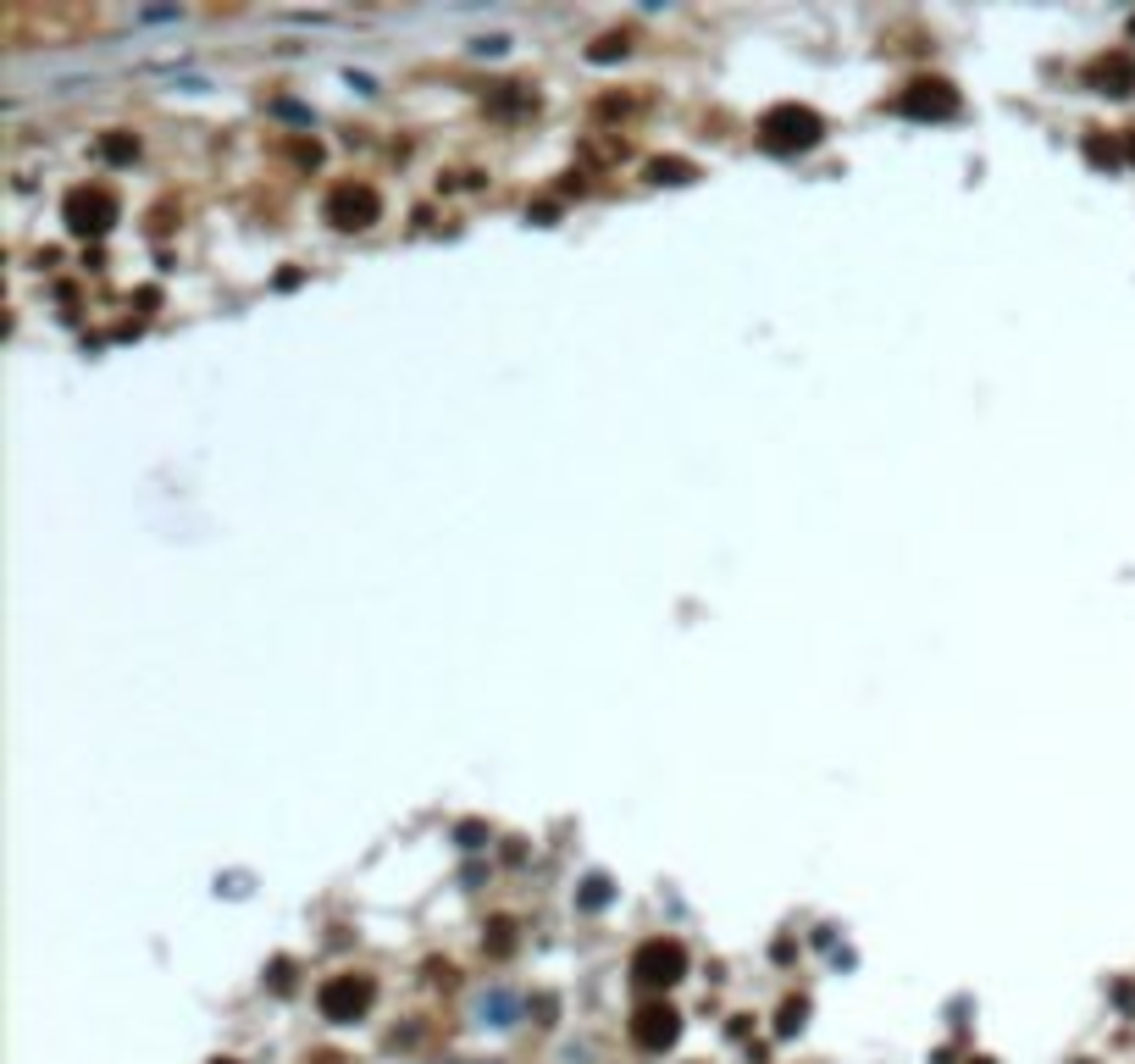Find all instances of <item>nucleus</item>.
Listing matches in <instances>:
<instances>
[{"label": "nucleus", "instance_id": "nucleus-3", "mask_svg": "<svg viewBox=\"0 0 1135 1064\" xmlns=\"http://www.w3.org/2000/svg\"><path fill=\"white\" fill-rule=\"evenodd\" d=\"M316 1004H322L327 1021H360L366 1004H372V981L366 976H333L322 993H316Z\"/></svg>", "mask_w": 1135, "mask_h": 1064}, {"label": "nucleus", "instance_id": "nucleus-4", "mask_svg": "<svg viewBox=\"0 0 1135 1064\" xmlns=\"http://www.w3.org/2000/svg\"><path fill=\"white\" fill-rule=\"evenodd\" d=\"M327 223H338V228L377 223V189L372 183H338L327 195Z\"/></svg>", "mask_w": 1135, "mask_h": 1064}, {"label": "nucleus", "instance_id": "nucleus-7", "mask_svg": "<svg viewBox=\"0 0 1135 1064\" xmlns=\"http://www.w3.org/2000/svg\"><path fill=\"white\" fill-rule=\"evenodd\" d=\"M898 106L915 111V117H947V111H958V94L942 78H920V84H908V94H903Z\"/></svg>", "mask_w": 1135, "mask_h": 1064}, {"label": "nucleus", "instance_id": "nucleus-10", "mask_svg": "<svg viewBox=\"0 0 1135 1064\" xmlns=\"http://www.w3.org/2000/svg\"><path fill=\"white\" fill-rule=\"evenodd\" d=\"M216 1064H233V1059H216Z\"/></svg>", "mask_w": 1135, "mask_h": 1064}, {"label": "nucleus", "instance_id": "nucleus-9", "mask_svg": "<svg viewBox=\"0 0 1135 1064\" xmlns=\"http://www.w3.org/2000/svg\"><path fill=\"white\" fill-rule=\"evenodd\" d=\"M1130 156H1135V134H1130Z\"/></svg>", "mask_w": 1135, "mask_h": 1064}, {"label": "nucleus", "instance_id": "nucleus-1", "mask_svg": "<svg viewBox=\"0 0 1135 1064\" xmlns=\"http://www.w3.org/2000/svg\"><path fill=\"white\" fill-rule=\"evenodd\" d=\"M764 144H776V150H798V144H814V134H820V117L803 111V106H776L770 117H764Z\"/></svg>", "mask_w": 1135, "mask_h": 1064}, {"label": "nucleus", "instance_id": "nucleus-5", "mask_svg": "<svg viewBox=\"0 0 1135 1064\" xmlns=\"http://www.w3.org/2000/svg\"><path fill=\"white\" fill-rule=\"evenodd\" d=\"M111 216H117V200L106 195V189H72V200H67V223L78 228V233L106 228Z\"/></svg>", "mask_w": 1135, "mask_h": 1064}, {"label": "nucleus", "instance_id": "nucleus-11", "mask_svg": "<svg viewBox=\"0 0 1135 1064\" xmlns=\"http://www.w3.org/2000/svg\"><path fill=\"white\" fill-rule=\"evenodd\" d=\"M1130 29H1135V22H1130Z\"/></svg>", "mask_w": 1135, "mask_h": 1064}, {"label": "nucleus", "instance_id": "nucleus-2", "mask_svg": "<svg viewBox=\"0 0 1135 1064\" xmlns=\"http://www.w3.org/2000/svg\"><path fill=\"white\" fill-rule=\"evenodd\" d=\"M681 964H687L681 942H664V937H654V942H643V948H637V959H632V976H637V981H649V987H671V981L681 976Z\"/></svg>", "mask_w": 1135, "mask_h": 1064}, {"label": "nucleus", "instance_id": "nucleus-8", "mask_svg": "<svg viewBox=\"0 0 1135 1064\" xmlns=\"http://www.w3.org/2000/svg\"><path fill=\"white\" fill-rule=\"evenodd\" d=\"M1092 84H1102L1107 94H1130V89H1135V61H1130V51H1107V56L1092 67Z\"/></svg>", "mask_w": 1135, "mask_h": 1064}, {"label": "nucleus", "instance_id": "nucleus-6", "mask_svg": "<svg viewBox=\"0 0 1135 1064\" xmlns=\"http://www.w3.org/2000/svg\"><path fill=\"white\" fill-rule=\"evenodd\" d=\"M676 1031H681V1026H676V1009H671V1004H649V1009H637V1021H632V1036H637L643 1048H654V1053L671 1048Z\"/></svg>", "mask_w": 1135, "mask_h": 1064}]
</instances>
